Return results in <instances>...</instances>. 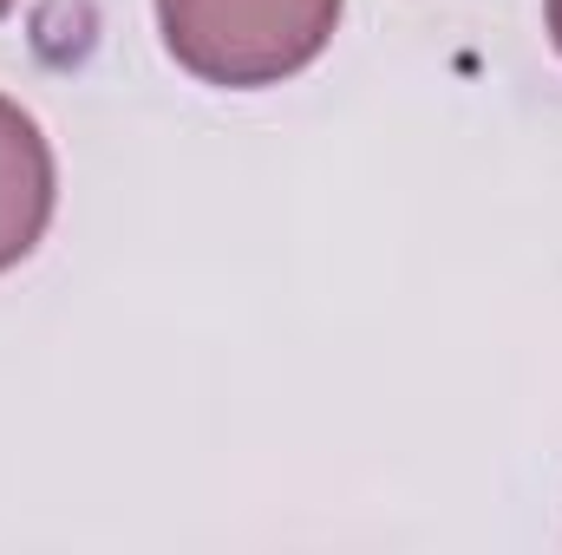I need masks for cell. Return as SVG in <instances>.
I'll return each instance as SVG.
<instances>
[{
	"label": "cell",
	"mask_w": 562,
	"mask_h": 555,
	"mask_svg": "<svg viewBox=\"0 0 562 555\" xmlns=\"http://www.w3.org/2000/svg\"><path fill=\"white\" fill-rule=\"evenodd\" d=\"M347 0H157L164 53L223 92H262L314 66Z\"/></svg>",
	"instance_id": "cell-1"
},
{
	"label": "cell",
	"mask_w": 562,
	"mask_h": 555,
	"mask_svg": "<svg viewBox=\"0 0 562 555\" xmlns=\"http://www.w3.org/2000/svg\"><path fill=\"white\" fill-rule=\"evenodd\" d=\"M53 196H59L53 144L33 125V112H20L0 92V275L40 249V236L53 223Z\"/></svg>",
	"instance_id": "cell-2"
},
{
	"label": "cell",
	"mask_w": 562,
	"mask_h": 555,
	"mask_svg": "<svg viewBox=\"0 0 562 555\" xmlns=\"http://www.w3.org/2000/svg\"><path fill=\"white\" fill-rule=\"evenodd\" d=\"M550 39H557V53H562V0H550Z\"/></svg>",
	"instance_id": "cell-3"
},
{
	"label": "cell",
	"mask_w": 562,
	"mask_h": 555,
	"mask_svg": "<svg viewBox=\"0 0 562 555\" xmlns=\"http://www.w3.org/2000/svg\"><path fill=\"white\" fill-rule=\"evenodd\" d=\"M0 13H13V0H0Z\"/></svg>",
	"instance_id": "cell-4"
}]
</instances>
